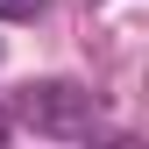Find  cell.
<instances>
[{"mask_svg":"<svg viewBox=\"0 0 149 149\" xmlns=\"http://www.w3.org/2000/svg\"><path fill=\"white\" fill-rule=\"evenodd\" d=\"M7 135H14V121H7V107H0V142H7Z\"/></svg>","mask_w":149,"mask_h":149,"instance_id":"3957f363","label":"cell"},{"mask_svg":"<svg viewBox=\"0 0 149 149\" xmlns=\"http://www.w3.org/2000/svg\"><path fill=\"white\" fill-rule=\"evenodd\" d=\"M7 121L36 128V135H57V142H85V135H100V107H92V92H85V85H64V78L14 92Z\"/></svg>","mask_w":149,"mask_h":149,"instance_id":"6da1fadb","label":"cell"},{"mask_svg":"<svg viewBox=\"0 0 149 149\" xmlns=\"http://www.w3.org/2000/svg\"><path fill=\"white\" fill-rule=\"evenodd\" d=\"M43 0H0V22H36Z\"/></svg>","mask_w":149,"mask_h":149,"instance_id":"7a4b0ae2","label":"cell"}]
</instances>
